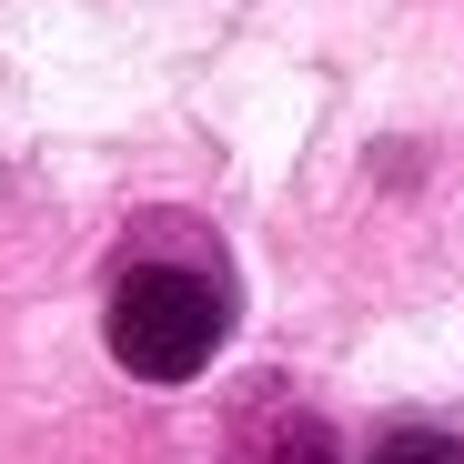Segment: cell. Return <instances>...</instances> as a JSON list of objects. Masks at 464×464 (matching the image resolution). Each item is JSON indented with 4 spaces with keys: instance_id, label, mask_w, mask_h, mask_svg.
Segmentation results:
<instances>
[{
    "instance_id": "1",
    "label": "cell",
    "mask_w": 464,
    "mask_h": 464,
    "mask_svg": "<svg viewBox=\"0 0 464 464\" xmlns=\"http://www.w3.org/2000/svg\"><path fill=\"white\" fill-rule=\"evenodd\" d=\"M232 334V283L212 263H131L111 283V363L141 383H192Z\"/></svg>"
},
{
    "instance_id": "2",
    "label": "cell",
    "mask_w": 464,
    "mask_h": 464,
    "mask_svg": "<svg viewBox=\"0 0 464 464\" xmlns=\"http://www.w3.org/2000/svg\"><path fill=\"white\" fill-rule=\"evenodd\" d=\"M373 464H464V444L434 434V424H404V434H383V444H373Z\"/></svg>"
}]
</instances>
